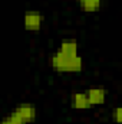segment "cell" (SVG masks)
Returning a JSON list of instances; mask_svg holds the SVG:
<instances>
[{"instance_id":"cell-1","label":"cell","mask_w":122,"mask_h":124,"mask_svg":"<svg viewBox=\"0 0 122 124\" xmlns=\"http://www.w3.org/2000/svg\"><path fill=\"white\" fill-rule=\"evenodd\" d=\"M49 65L61 74H79L83 71V58L79 54L76 40H62L56 51L50 55Z\"/></svg>"},{"instance_id":"cell-2","label":"cell","mask_w":122,"mask_h":124,"mask_svg":"<svg viewBox=\"0 0 122 124\" xmlns=\"http://www.w3.org/2000/svg\"><path fill=\"white\" fill-rule=\"evenodd\" d=\"M12 113L26 124H33L37 118V108L33 102H20L13 108Z\"/></svg>"},{"instance_id":"cell-3","label":"cell","mask_w":122,"mask_h":124,"mask_svg":"<svg viewBox=\"0 0 122 124\" xmlns=\"http://www.w3.org/2000/svg\"><path fill=\"white\" fill-rule=\"evenodd\" d=\"M43 20L45 17L40 10H34V9L26 10L23 15V28L27 32H39L42 29Z\"/></svg>"},{"instance_id":"cell-4","label":"cell","mask_w":122,"mask_h":124,"mask_svg":"<svg viewBox=\"0 0 122 124\" xmlns=\"http://www.w3.org/2000/svg\"><path fill=\"white\" fill-rule=\"evenodd\" d=\"M86 98L89 101V105L93 107V105H103L106 102V97H108V91L102 87H92V88H88L86 91Z\"/></svg>"},{"instance_id":"cell-5","label":"cell","mask_w":122,"mask_h":124,"mask_svg":"<svg viewBox=\"0 0 122 124\" xmlns=\"http://www.w3.org/2000/svg\"><path fill=\"white\" fill-rule=\"evenodd\" d=\"M70 107L73 110H79V111L91 108L85 91H75V93L70 94Z\"/></svg>"},{"instance_id":"cell-6","label":"cell","mask_w":122,"mask_h":124,"mask_svg":"<svg viewBox=\"0 0 122 124\" xmlns=\"http://www.w3.org/2000/svg\"><path fill=\"white\" fill-rule=\"evenodd\" d=\"M79 9L85 13H95L103 7V0H78Z\"/></svg>"},{"instance_id":"cell-7","label":"cell","mask_w":122,"mask_h":124,"mask_svg":"<svg viewBox=\"0 0 122 124\" xmlns=\"http://www.w3.org/2000/svg\"><path fill=\"white\" fill-rule=\"evenodd\" d=\"M0 124H26V123H23L20 118H17L13 113H10V114L4 116V117L0 120Z\"/></svg>"},{"instance_id":"cell-8","label":"cell","mask_w":122,"mask_h":124,"mask_svg":"<svg viewBox=\"0 0 122 124\" xmlns=\"http://www.w3.org/2000/svg\"><path fill=\"white\" fill-rule=\"evenodd\" d=\"M111 117L114 118V121H115L116 124H121L122 123L121 107H115V108H114V111H112V114H111Z\"/></svg>"}]
</instances>
